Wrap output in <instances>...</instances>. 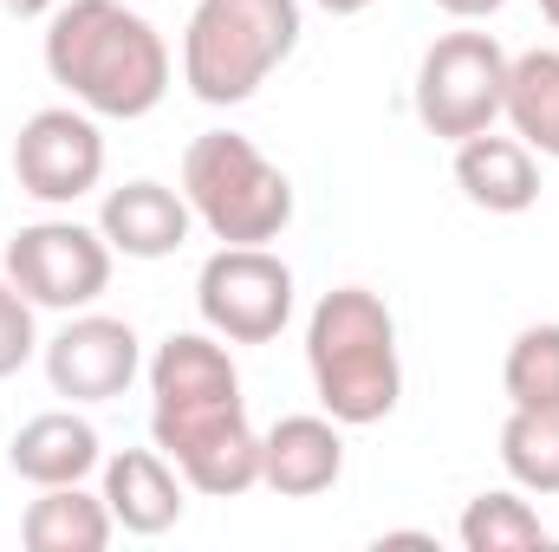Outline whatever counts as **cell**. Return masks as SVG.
<instances>
[{
	"mask_svg": "<svg viewBox=\"0 0 559 552\" xmlns=\"http://www.w3.org/2000/svg\"><path fill=\"white\" fill-rule=\"evenodd\" d=\"M150 442L182 468V481L209 501H235L261 488V429L248 422L241 371L228 358V338L169 332L150 364Z\"/></svg>",
	"mask_w": 559,
	"mask_h": 552,
	"instance_id": "cell-1",
	"label": "cell"
},
{
	"mask_svg": "<svg viewBox=\"0 0 559 552\" xmlns=\"http://www.w3.org/2000/svg\"><path fill=\"white\" fill-rule=\"evenodd\" d=\"M46 79L92 118H150L169 98V46L124 0H59L46 13Z\"/></svg>",
	"mask_w": 559,
	"mask_h": 552,
	"instance_id": "cell-2",
	"label": "cell"
},
{
	"mask_svg": "<svg viewBox=\"0 0 559 552\" xmlns=\"http://www.w3.org/2000/svg\"><path fill=\"white\" fill-rule=\"evenodd\" d=\"M306 371L319 410L345 429H371L404 404L397 319L371 286H332L306 319Z\"/></svg>",
	"mask_w": 559,
	"mask_h": 552,
	"instance_id": "cell-3",
	"label": "cell"
},
{
	"mask_svg": "<svg viewBox=\"0 0 559 552\" xmlns=\"http://www.w3.org/2000/svg\"><path fill=\"white\" fill-rule=\"evenodd\" d=\"M299 46V0H195L182 26L189 98L228 111L248 105Z\"/></svg>",
	"mask_w": 559,
	"mask_h": 552,
	"instance_id": "cell-4",
	"label": "cell"
},
{
	"mask_svg": "<svg viewBox=\"0 0 559 552\" xmlns=\"http://www.w3.org/2000/svg\"><path fill=\"white\" fill-rule=\"evenodd\" d=\"M182 195L222 248H267L293 228L286 169L241 131H202L182 149Z\"/></svg>",
	"mask_w": 559,
	"mask_h": 552,
	"instance_id": "cell-5",
	"label": "cell"
},
{
	"mask_svg": "<svg viewBox=\"0 0 559 552\" xmlns=\"http://www.w3.org/2000/svg\"><path fill=\"white\" fill-rule=\"evenodd\" d=\"M508 105V52L495 33L481 26H455L442 33L417 65V124L442 143L481 137L495 131Z\"/></svg>",
	"mask_w": 559,
	"mask_h": 552,
	"instance_id": "cell-6",
	"label": "cell"
},
{
	"mask_svg": "<svg viewBox=\"0 0 559 552\" xmlns=\"http://www.w3.org/2000/svg\"><path fill=\"white\" fill-rule=\"evenodd\" d=\"M0 261H7V279H13L39 312H85V305L105 299L118 254H111V241H105L98 228H85V221H72V215H52V221L20 228V235L0 248Z\"/></svg>",
	"mask_w": 559,
	"mask_h": 552,
	"instance_id": "cell-7",
	"label": "cell"
},
{
	"mask_svg": "<svg viewBox=\"0 0 559 552\" xmlns=\"http://www.w3.org/2000/svg\"><path fill=\"white\" fill-rule=\"evenodd\" d=\"M195 312L228 345H274L293 319V267L274 248H215L195 274Z\"/></svg>",
	"mask_w": 559,
	"mask_h": 552,
	"instance_id": "cell-8",
	"label": "cell"
},
{
	"mask_svg": "<svg viewBox=\"0 0 559 552\" xmlns=\"http://www.w3.org/2000/svg\"><path fill=\"white\" fill-rule=\"evenodd\" d=\"M13 182L46 202V208H72L105 182V131L85 105H46L20 124L13 137Z\"/></svg>",
	"mask_w": 559,
	"mask_h": 552,
	"instance_id": "cell-9",
	"label": "cell"
},
{
	"mask_svg": "<svg viewBox=\"0 0 559 552\" xmlns=\"http://www.w3.org/2000/svg\"><path fill=\"white\" fill-rule=\"evenodd\" d=\"M39 364H46V384L52 397L66 404H111L138 384L143 371V345L131 332V319H111V312H66V325L39 345Z\"/></svg>",
	"mask_w": 559,
	"mask_h": 552,
	"instance_id": "cell-10",
	"label": "cell"
},
{
	"mask_svg": "<svg viewBox=\"0 0 559 552\" xmlns=\"http://www.w3.org/2000/svg\"><path fill=\"white\" fill-rule=\"evenodd\" d=\"M345 475V422L332 416H280L261 435V488H274L280 501H312L332 494Z\"/></svg>",
	"mask_w": 559,
	"mask_h": 552,
	"instance_id": "cell-11",
	"label": "cell"
},
{
	"mask_svg": "<svg viewBox=\"0 0 559 552\" xmlns=\"http://www.w3.org/2000/svg\"><path fill=\"white\" fill-rule=\"evenodd\" d=\"M189 228H195L189 195L169 182H150V176L124 182V189H105V202H98V235L124 261H169L189 241Z\"/></svg>",
	"mask_w": 559,
	"mask_h": 552,
	"instance_id": "cell-12",
	"label": "cell"
},
{
	"mask_svg": "<svg viewBox=\"0 0 559 552\" xmlns=\"http://www.w3.org/2000/svg\"><path fill=\"white\" fill-rule=\"evenodd\" d=\"M182 494H189V481H182V468L163 448H118V455H105V507H111V520L124 533H138V540L169 533L182 520V507H189Z\"/></svg>",
	"mask_w": 559,
	"mask_h": 552,
	"instance_id": "cell-13",
	"label": "cell"
},
{
	"mask_svg": "<svg viewBox=\"0 0 559 552\" xmlns=\"http://www.w3.org/2000/svg\"><path fill=\"white\" fill-rule=\"evenodd\" d=\"M7 468L20 481H33V488H66V481H85V475L105 468V442H98V429L85 416L46 410V416H33V422L13 429Z\"/></svg>",
	"mask_w": 559,
	"mask_h": 552,
	"instance_id": "cell-14",
	"label": "cell"
},
{
	"mask_svg": "<svg viewBox=\"0 0 559 552\" xmlns=\"http://www.w3.org/2000/svg\"><path fill=\"white\" fill-rule=\"evenodd\" d=\"M455 189L488 215H527L540 202V156L521 137H462L455 143Z\"/></svg>",
	"mask_w": 559,
	"mask_h": 552,
	"instance_id": "cell-15",
	"label": "cell"
},
{
	"mask_svg": "<svg viewBox=\"0 0 559 552\" xmlns=\"http://www.w3.org/2000/svg\"><path fill=\"white\" fill-rule=\"evenodd\" d=\"M118 533L105 494H85V481L66 488H39V501H26L20 514V540L33 552H105Z\"/></svg>",
	"mask_w": 559,
	"mask_h": 552,
	"instance_id": "cell-16",
	"label": "cell"
},
{
	"mask_svg": "<svg viewBox=\"0 0 559 552\" xmlns=\"http://www.w3.org/2000/svg\"><path fill=\"white\" fill-rule=\"evenodd\" d=\"M501 118L514 124V137L534 156L559 163V46H534L521 59H508V105Z\"/></svg>",
	"mask_w": 559,
	"mask_h": 552,
	"instance_id": "cell-17",
	"label": "cell"
},
{
	"mask_svg": "<svg viewBox=\"0 0 559 552\" xmlns=\"http://www.w3.org/2000/svg\"><path fill=\"white\" fill-rule=\"evenodd\" d=\"M455 540L468 552H547L554 547L547 520L527 507L521 488H488V494H475V501L462 507V520H455Z\"/></svg>",
	"mask_w": 559,
	"mask_h": 552,
	"instance_id": "cell-18",
	"label": "cell"
},
{
	"mask_svg": "<svg viewBox=\"0 0 559 552\" xmlns=\"http://www.w3.org/2000/svg\"><path fill=\"white\" fill-rule=\"evenodd\" d=\"M501 468L521 494H559V404L508 410L501 422Z\"/></svg>",
	"mask_w": 559,
	"mask_h": 552,
	"instance_id": "cell-19",
	"label": "cell"
},
{
	"mask_svg": "<svg viewBox=\"0 0 559 552\" xmlns=\"http://www.w3.org/2000/svg\"><path fill=\"white\" fill-rule=\"evenodd\" d=\"M501 391H508L514 410L559 404V319H540V325L514 332L508 364H501Z\"/></svg>",
	"mask_w": 559,
	"mask_h": 552,
	"instance_id": "cell-20",
	"label": "cell"
},
{
	"mask_svg": "<svg viewBox=\"0 0 559 552\" xmlns=\"http://www.w3.org/2000/svg\"><path fill=\"white\" fill-rule=\"evenodd\" d=\"M33 312H39V305H33L13 279H0V377H13L20 364H33V351H39Z\"/></svg>",
	"mask_w": 559,
	"mask_h": 552,
	"instance_id": "cell-21",
	"label": "cell"
},
{
	"mask_svg": "<svg viewBox=\"0 0 559 552\" xmlns=\"http://www.w3.org/2000/svg\"><path fill=\"white\" fill-rule=\"evenodd\" d=\"M429 7H442L449 20H462V26H475V20H495L508 0H429Z\"/></svg>",
	"mask_w": 559,
	"mask_h": 552,
	"instance_id": "cell-22",
	"label": "cell"
},
{
	"mask_svg": "<svg viewBox=\"0 0 559 552\" xmlns=\"http://www.w3.org/2000/svg\"><path fill=\"white\" fill-rule=\"evenodd\" d=\"M0 7H7V13H20V20H46L59 0H0Z\"/></svg>",
	"mask_w": 559,
	"mask_h": 552,
	"instance_id": "cell-23",
	"label": "cell"
},
{
	"mask_svg": "<svg viewBox=\"0 0 559 552\" xmlns=\"http://www.w3.org/2000/svg\"><path fill=\"white\" fill-rule=\"evenodd\" d=\"M312 7H325V13H338V20H352V13H365V7H378V0H312Z\"/></svg>",
	"mask_w": 559,
	"mask_h": 552,
	"instance_id": "cell-24",
	"label": "cell"
},
{
	"mask_svg": "<svg viewBox=\"0 0 559 552\" xmlns=\"http://www.w3.org/2000/svg\"><path fill=\"white\" fill-rule=\"evenodd\" d=\"M540 13H547V26L559 33V0H540Z\"/></svg>",
	"mask_w": 559,
	"mask_h": 552,
	"instance_id": "cell-25",
	"label": "cell"
}]
</instances>
